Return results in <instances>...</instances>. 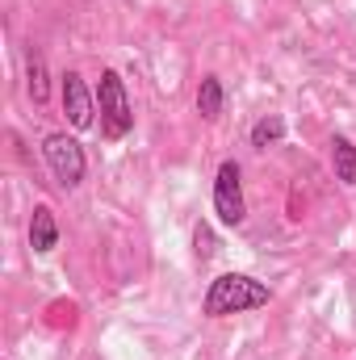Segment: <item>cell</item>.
<instances>
[{
    "label": "cell",
    "mask_w": 356,
    "mask_h": 360,
    "mask_svg": "<svg viewBox=\"0 0 356 360\" xmlns=\"http://www.w3.org/2000/svg\"><path fill=\"white\" fill-rule=\"evenodd\" d=\"M4 360H13V356H4Z\"/></svg>",
    "instance_id": "12"
},
{
    "label": "cell",
    "mask_w": 356,
    "mask_h": 360,
    "mask_svg": "<svg viewBox=\"0 0 356 360\" xmlns=\"http://www.w3.org/2000/svg\"><path fill=\"white\" fill-rule=\"evenodd\" d=\"M272 302V289L265 281L248 276V272H222L205 285L201 297V314L205 319H231V314H248V310H265Z\"/></svg>",
    "instance_id": "1"
},
{
    "label": "cell",
    "mask_w": 356,
    "mask_h": 360,
    "mask_svg": "<svg viewBox=\"0 0 356 360\" xmlns=\"http://www.w3.org/2000/svg\"><path fill=\"white\" fill-rule=\"evenodd\" d=\"M96 126H101V139L109 143H122L130 130H134V105H130V92H126V80L105 68L101 80H96Z\"/></svg>",
    "instance_id": "2"
},
{
    "label": "cell",
    "mask_w": 356,
    "mask_h": 360,
    "mask_svg": "<svg viewBox=\"0 0 356 360\" xmlns=\"http://www.w3.org/2000/svg\"><path fill=\"white\" fill-rule=\"evenodd\" d=\"M222 109H227V89H222V80H218V76H201V84H197V113H201L205 122H218Z\"/></svg>",
    "instance_id": "10"
},
{
    "label": "cell",
    "mask_w": 356,
    "mask_h": 360,
    "mask_svg": "<svg viewBox=\"0 0 356 360\" xmlns=\"http://www.w3.org/2000/svg\"><path fill=\"white\" fill-rule=\"evenodd\" d=\"M331 172L340 184L356 188V143L348 134H331Z\"/></svg>",
    "instance_id": "8"
},
{
    "label": "cell",
    "mask_w": 356,
    "mask_h": 360,
    "mask_svg": "<svg viewBox=\"0 0 356 360\" xmlns=\"http://www.w3.org/2000/svg\"><path fill=\"white\" fill-rule=\"evenodd\" d=\"M25 92H30V101L34 105H46L51 101V80H46V59H42V51H25Z\"/></svg>",
    "instance_id": "9"
},
{
    "label": "cell",
    "mask_w": 356,
    "mask_h": 360,
    "mask_svg": "<svg viewBox=\"0 0 356 360\" xmlns=\"http://www.w3.org/2000/svg\"><path fill=\"white\" fill-rule=\"evenodd\" d=\"M30 248H34V256H51L59 248V222H55L51 205H34V214H30Z\"/></svg>",
    "instance_id": "6"
},
{
    "label": "cell",
    "mask_w": 356,
    "mask_h": 360,
    "mask_svg": "<svg viewBox=\"0 0 356 360\" xmlns=\"http://www.w3.org/2000/svg\"><path fill=\"white\" fill-rule=\"evenodd\" d=\"M285 117L281 113H260L256 122H252V130H248V143L256 147V151H268V147H281L285 143Z\"/></svg>",
    "instance_id": "7"
},
{
    "label": "cell",
    "mask_w": 356,
    "mask_h": 360,
    "mask_svg": "<svg viewBox=\"0 0 356 360\" xmlns=\"http://www.w3.org/2000/svg\"><path fill=\"white\" fill-rule=\"evenodd\" d=\"M214 252H218V243H214V231H210V222H197V226H193V256L205 264Z\"/></svg>",
    "instance_id": "11"
},
{
    "label": "cell",
    "mask_w": 356,
    "mask_h": 360,
    "mask_svg": "<svg viewBox=\"0 0 356 360\" xmlns=\"http://www.w3.org/2000/svg\"><path fill=\"white\" fill-rule=\"evenodd\" d=\"M42 160H46L51 176H55V184L63 193H76L84 184V176H89V155H84L80 139L68 134V130H51L42 139Z\"/></svg>",
    "instance_id": "3"
},
{
    "label": "cell",
    "mask_w": 356,
    "mask_h": 360,
    "mask_svg": "<svg viewBox=\"0 0 356 360\" xmlns=\"http://www.w3.org/2000/svg\"><path fill=\"white\" fill-rule=\"evenodd\" d=\"M59 101H63V117L72 130H92L96 126V89L80 72H63L59 76Z\"/></svg>",
    "instance_id": "5"
},
{
    "label": "cell",
    "mask_w": 356,
    "mask_h": 360,
    "mask_svg": "<svg viewBox=\"0 0 356 360\" xmlns=\"http://www.w3.org/2000/svg\"><path fill=\"white\" fill-rule=\"evenodd\" d=\"M214 218L227 226V231H239L248 222V197H243V168L235 160H222L218 172H214Z\"/></svg>",
    "instance_id": "4"
}]
</instances>
